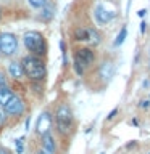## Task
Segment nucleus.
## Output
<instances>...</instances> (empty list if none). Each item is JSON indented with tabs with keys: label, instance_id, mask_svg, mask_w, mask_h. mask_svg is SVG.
I'll return each mask as SVG.
<instances>
[{
	"label": "nucleus",
	"instance_id": "obj_11",
	"mask_svg": "<svg viewBox=\"0 0 150 154\" xmlns=\"http://www.w3.org/2000/svg\"><path fill=\"white\" fill-rule=\"evenodd\" d=\"M42 148L47 149L48 152L55 154V151H57V144H55V140H53V137H52L50 132L45 133V135H42Z\"/></svg>",
	"mask_w": 150,
	"mask_h": 154
},
{
	"label": "nucleus",
	"instance_id": "obj_8",
	"mask_svg": "<svg viewBox=\"0 0 150 154\" xmlns=\"http://www.w3.org/2000/svg\"><path fill=\"white\" fill-rule=\"evenodd\" d=\"M52 122H53V117H52V114L48 112V111H44V112L39 116V119H37V124H36V130H37V133L41 135H45L48 133L52 130Z\"/></svg>",
	"mask_w": 150,
	"mask_h": 154
},
{
	"label": "nucleus",
	"instance_id": "obj_7",
	"mask_svg": "<svg viewBox=\"0 0 150 154\" xmlns=\"http://www.w3.org/2000/svg\"><path fill=\"white\" fill-rule=\"evenodd\" d=\"M94 16H95L97 24H100V26H105V24H108V23L113 21L115 16H116V13H115V11H111V10H108V8L105 7V5L99 3V5L95 7Z\"/></svg>",
	"mask_w": 150,
	"mask_h": 154
},
{
	"label": "nucleus",
	"instance_id": "obj_23",
	"mask_svg": "<svg viewBox=\"0 0 150 154\" xmlns=\"http://www.w3.org/2000/svg\"><path fill=\"white\" fill-rule=\"evenodd\" d=\"M145 31H147V23L142 21V23H140V34H144Z\"/></svg>",
	"mask_w": 150,
	"mask_h": 154
},
{
	"label": "nucleus",
	"instance_id": "obj_27",
	"mask_svg": "<svg viewBox=\"0 0 150 154\" xmlns=\"http://www.w3.org/2000/svg\"><path fill=\"white\" fill-rule=\"evenodd\" d=\"M0 154H10L7 149H3V148H0Z\"/></svg>",
	"mask_w": 150,
	"mask_h": 154
},
{
	"label": "nucleus",
	"instance_id": "obj_13",
	"mask_svg": "<svg viewBox=\"0 0 150 154\" xmlns=\"http://www.w3.org/2000/svg\"><path fill=\"white\" fill-rule=\"evenodd\" d=\"M73 38L76 42H89V27H77L74 29Z\"/></svg>",
	"mask_w": 150,
	"mask_h": 154
},
{
	"label": "nucleus",
	"instance_id": "obj_3",
	"mask_svg": "<svg viewBox=\"0 0 150 154\" xmlns=\"http://www.w3.org/2000/svg\"><path fill=\"white\" fill-rule=\"evenodd\" d=\"M23 42H24V47L28 48V51L34 56L42 58L47 53V42H45V37L41 32H37V31L26 32L23 37Z\"/></svg>",
	"mask_w": 150,
	"mask_h": 154
},
{
	"label": "nucleus",
	"instance_id": "obj_24",
	"mask_svg": "<svg viewBox=\"0 0 150 154\" xmlns=\"http://www.w3.org/2000/svg\"><path fill=\"white\" fill-rule=\"evenodd\" d=\"M137 14H139L140 18H144L145 14H147V10H144V8H142V10H139V13H137Z\"/></svg>",
	"mask_w": 150,
	"mask_h": 154
},
{
	"label": "nucleus",
	"instance_id": "obj_28",
	"mask_svg": "<svg viewBox=\"0 0 150 154\" xmlns=\"http://www.w3.org/2000/svg\"><path fill=\"white\" fill-rule=\"evenodd\" d=\"M0 19H2V11H0Z\"/></svg>",
	"mask_w": 150,
	"mask_h": 154
},
{
	"label": "nucleus",
	"instance_id": "obj_20",
	"mask_svg": "<svg viewBox=\"0 0 150 154\" xmlns=\"http://www.w3.org/2000/svg\"><path fill=\"white\" fill-rule=\"evenodd\" d=\"M3 85H8V82H7V79H5L3 72H0V87H3Z\"/></svg>",
	"mask_w": 150,
	"mask_h": 154
},
{
	"label": "nucleus",
	"instance_id": "obj_2",
	"mask_svg": "<svg viewBox=\"0 0 150 154\" xmlns=\"http://www.w3.org/2000/svg\"><path fill=\"white\" fill-rule=\"evenodd\" d=\"M24 75H28L32 82H42L44 77L47 75V69H45V63L41 56H34V55H28L23 58L21 61Z\"/></svg>",
	"mask_w": 150,
	"mask_h": 154
},
{
	"label": "nucleus",
	"instance_id": "obj_6",
	"mask_svg": "<svg viewBox=\"0 0 150 154\" xmlns=\"http://www.w3.org/2000/svg\"><path fill=\"white\" fill-rule=\"evenodd\" d=\"M18 51V38L11 32H2L0 34V55L3 56H13Z\"/></svg>",
	"mask_w": 150,
	"mask_h": 154
},
{
	"label": "nucleus",
	"instance_id": "obj_15",
	"mask_svg": "<svg viewBox=\"0 0 150 154\" xmlns=\"http://www.w3.org/2000/svg\"><path fill=\"white\" fill-rule=\"evenodd\" d=\"M89 42L94 43V45H99L100 43V34L94 27H89Z\"/></svg>",
	"mask_w": 150,
	"mask_h": 154
},
{
	"label": "nucleus",
	"instance_id": "obj_10",
	"mask_svg": "<svg viewBox=\"0 0 150 154\" xmlns=\"http://www.w3.org/2000/svg\"><path fill=\"white\" fill-rule=\"evenodd\" d=\"M99 74H100V77L103 80H110L111 77H113V74H115V64L111 61H105L103 64L100 66Z\"/></svg>",
	"mask_w": 150,
	"mask_h": 154
},
{
	"label": "nucleus",
	"instance_id": "obj_14",
	"mask_svg": "<svg viewBox=\"0 0 150 154\" xmlns=\"http://www.w3.org/2000/svg\"><path fill=\"white\" fill-rule=\"evenodd\" d=\"M126 37H128V27L123 26V27H121V31H119V34H118V37H116V40H115V47L123 45L124 40H126Z\"/></svg>",
	"mask_w": 150,
	"mask_h": 154
},
{
	"label": "nucleus",
	"instance_id": "obj_5",
	"mask_svg": "<svg viewBox=\"0 0 150 154\" xmlns=\"http://www.w3.org/2000/svg\"><path fill=\"white\" fill-rule=\"evenodd\" d=\"M95 61V53L90 48H81L74 53V71L77 75H82L84 71Z\"/></svg>",
	"mask_w": 150,
	"mask_h": 154
},
{
	"label": "nucleus",
	"instance_id": "obj_4",
	"mask_svg": "<svg viewBox=\"0 0 150 154\" xmlns=\"http://www.w3.org/2000/svg\"><path fill=\"white\" fill-rule=\"evenodd\" d=\"M55 124H57V130L61 135H68L71 132L73 127V112L71 108L68 104H60L55 112Z\"/></svg>",
	"mask_w": 150,
	"mask_h": 154
},
{
	"label": "nucleus",
	"instance_id": "obj_12",
	"mask_svg": "<svg viewBox=\"0 0 150 154\" xmlns=\"http://www.w3.org/2000/svg\"><path fill=\"white\" fill-rule=\"evenodd\" d=\"M8 72H10V75H11L13 79H21V77H24L23 66H21V63H18V61L10 63L8 64Z\"/></svg>",
	"mask_w": 150,
	"mask_h": 154
},
{
	"label": "nucleus",
	"instance_id": "obj_22",
	"mask_svg": "<svg viewBox=\"0 0 150 154\" xmlns=\"http://www.w3.org/2000/svg\"><path fill=\"white\" fill-rule=\"evenodd\" d=\"M5 122V116H3V109L0 108V128H2V125Z\"/></svg>",
	"mask_w": 150,
	"mask_h": 154
},
{
	"label": "nucleus",
	"instance_id": "obj_26",
	"mask_svg": "<svg viewBox=\"0 0 150 154\" xmlns=\"http://www.w3.org/2000/svg\"><path fill=\"white\" fill-rule=\"evenodd\" d=\"M37 154H52V152H48L47 149H44V148H42V149H41V151H39Z\"/></svg>",
	"mask_w": 150,
	"mask_h": 154
},
{
	"label": "nucleus",
	"instance_id": "obj_18",
	"mask_svg": "<svg viewBox=\"0 0 150 154\" xmlns=\"http://www.w3.org/2000/svg\"><path fill=\"white\" fill-rule=\"evenodd\" d=\"M15 144H16V152L18 154H23V138H19L15 141Z\"/></svg>",
	"mask_w": 150,
	"mask_h": 154
},
{
	"label": "nucleus",
	"instance_id": "obj_9",
	"mask_svg": "<svg viewBox=\"0 0 150 154\" xmlns=\"http://www.w3.org/2000/svg\"><path fill=\"white\" fill-rule=\"evenodd\" d=\"M55 18V5L47 2L44 7H41V13H39V19L44 23H50Z\"/></svg>",
	"mask_w": 150,
	"mask_h": 154
},
{
	"label": "nucleus",
	"instance_id": "obj_16",
	"mask_svg": "<svg viewBox=\"0 0 150 154\" xmlns=\"http://www.w3.org/2000/svg\"><path fill=\"white\" fill-rule=\"evenodd\" d=\"M29 2V5H31V7H34V8H41V7H44V5H45L48 0H28Z\"/></svg>",
	"mask_w": 150,
	"mask_h": 154
},
{
	"label": "nucleus",
	"instance_id": "obj_21",
	"mask_svg": "<svg viewBox=\"0 0 150 154\" xmlns=\"http://www.w3.org/2000/svg\"><path fill=\"white\" fill-rule=\"evenodd\" d=\"M116 114H118V108H115L113 111H111V112H110L108 116H106V119H108V120H111V119H113V117H115Z\"/></svg>",
	"mask_w": 150,
	"mask_h": 154
},
{
	"label": "nucleus",
	"instance_id": "obj_1",
	"mask_svg": "<svg viewBox=\"0 0 150 154\" xmlns=\"http://www.w3.org/2000/svg\"><path fill=\"white\" fill-rule=\"evenodd\" d=\"M0 108H2L5 112L11 114V116H23L24 112V103L19 96L11 91L8 85L0 87Z\"/></svg>",
	"mask_w": 150,
	"mask_h": 154
},
{
	"label": "nucleus",
	"instance_id": "obj_17",
	"mask_svg": "<svg viewBox=\"0 0 150 154\" xmlns=\"http://www.w3.org/2000/svg\"><path fill=\"white\" fill-rule=\"evenodd\" d=\"M60 48H61V56H63V66H68V58H66V48H65V42H60Z\"/></svg>",
	"mask_w": 150,
	"mask_h": 154
},
{
	"label": "nucleus",
	"instance_id": "obj_25",
	"mask_svg": "<svg viewBox=\"0 0 150 154\" xmlns=\"http://www.w3.org/2000/svg\"><path fill=\"white\" fill-rule=\"evenodd\" d=\"M29 125H31V117L26 119V130H29Z\"/></svg>",
	"mask_w": 150,
	"mask_h": 154
},
{
	"label": "nucleus",
	"instance_id": "obj_19",
	"mask_svg": "<svg viewBox=\"0 0 150 154\" xmlns=\"http://www.w3.org/2000/svg\"><path fill=\"white\" fill-rule=\"evenodd\" d=\"M140 108H142V109H148L150 108V101L148 100H145V101H140Z\"/></svg>",
	"mask_w": 150,
	"mask_h": 154
}]
</instances>
